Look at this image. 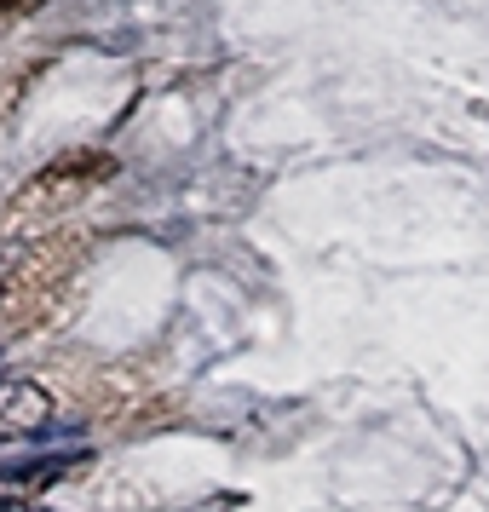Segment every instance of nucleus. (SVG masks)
<instances>
[{"mask_svg":"<svg viewBox=\"0 0 489 512\" xmlns=\"http://www.w3.org/2000/svg\"><path fill=\"white\" fill-rule=\"evenodd\" d=\"M52 426V392L35 380H0V443L35 438Z\"/></svg>","mask_w":489,"mask_h":512,"instance_id":"1","label":"nucleus"},{"mask_svg":"<svg viewBox=\"0 0 489 512\" xmlns=\"http://www.w3.org/2000/svg\"><path fill=\"white\" fill-rule=\"evenodd\" d=\"M0 512H41V507H29V501H0Z\"/></svg>","mask_w":489,"mask_h":512,"instance_id":"2","label":"nucleus"}]
</instances>
